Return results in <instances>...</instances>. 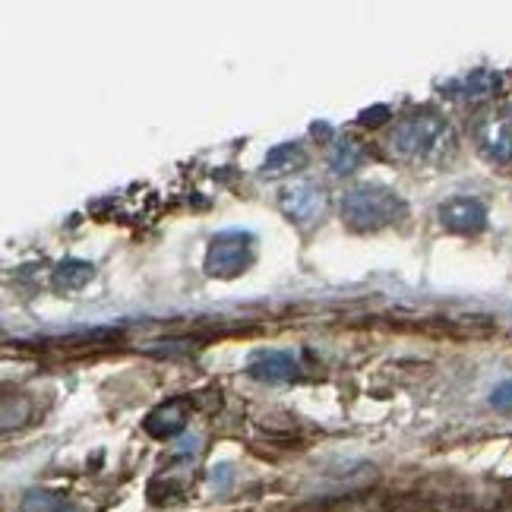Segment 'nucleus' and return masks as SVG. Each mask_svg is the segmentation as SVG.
Wrapping results in <instances>:
<instances>
[{
	"label": "nucleus",
	"mask_w": 512,
	"mask_h": 512,
	"mask_svg": "<svg viewBox=\"0 0 512 512\" xmlns=\"http://www.w3.org/2000/svg\"><path fill=\"white\" fill-rule=\"evenodd\" d=\"M187 418H190V399H171V402H162L159 408H152L143 427L155 440H171L187 427Z\"/></svg>",
	"instance_id": "7"
},
{
	"label": "nucleus",
	"mask_w": 512,
	"mask_h": 512,
	"mask_svg": "<svg viewBox=\"0 0 512 512\" xmlns=\"http://www.w3.org/2000/svg\"><path fill=\"white\" fill-rule=\"evenodd\" d=\"M231 481V465H215L212 468V487H225Z\"/></svg>",
	"instance_id": "15"
},
{
	"label": "nucleus",
	"mask_w": 512,
	"mask_h": 512,
	"mask_svg": "<svg viewBox=\"0 0 512 512\" xmlns=\"http://www.w3.org/2000/svg\"><path fill=\"white\" fill-rule=\"evenodd\" d=\"M452 127L433 111H418L408 114L392 127L389 133V149L392 155H399L405 162H430L452 146Z\"/></svg>",
	"instance_id": "2"
},
{
	"label": "nucleus",
	"mask_w": 512,
	"mask_h": 512,
	"mask_svg": "<svg viewBox=\"0 0 512 512\" xmlns=\"http://www.w3.org/2000/svg\"><path fill=\"white\" fill-rule=\"evenodd\" d=\"M92 275H95V266L89 260H76V256H70V260H61L54 266L51 272V288L54 291H80L92 282Z\"/></svg>",
	"instance_id": "11"
},
{
	"label": "nucleus",
	"mask_w": 512,
	"mask_h": 512,
	"mask_svg": "<svg viewBox=\"0 0 512 512\" xmlns=\"http://www.w3.org/2000/svg\"><path fill=\"white\" fill-rule=\"evenodd\" d=\"M408 215V203L399 190L383 184H358L342 196V222L351 231H383Z\"/></svg>",
	"instance_id": "1"
},
{
	"label": "nucleus",
	"mask_w": 512,
	"mask_h": 512,
	"mask_svg": "<svg viewBox=\"0 0 512 512\" xmlns=\"http://www.w3.org/2000/svg\"><path fill=\"white\" fill-rule=\"evenodd\" d=\"M440 225L452 234H478L487 228V206L475 196H452L440 206Z\"/></svg>",
	"instance_id": "6"
},
{
	"label": "nucleus",
	"mask_w": 512,
	"mask_h": 512,
	"mask_svg": "<svg viewBox=\"0 0 512 512\" xmlns=\"http://www.w3.org/2000/svg\"><path fill=\"white\" fill-rule=\"evenodd\" d=\"M326 206H329L326 190L313 181H294L279 193V209L285 212V219L301 228L317 225L326 215Z\"/></svg>",
	"instance_id": "4"
},
{
	"label": "nucleus",
	"mask_w": 512,
	"mask_h": 512,
	"mask_svg": "<svg viewBox=\"0 0 512 512\" xmlns=\"http://www.w3.org/2000/svg\"><path fill=\"white\" fill-rule=\"evenodd\" d=\"M361 162H364V146L358 140H351V136H342V140L332 143V149H329V171L336 174V177L351 174Z\"/></svg>",
	"instance_id": "12"
},
{
	"label": "nucleus",
	"mask_w": 512,
	"mask_h": 512,
	"mask_svg": "<svg viewBox=\"0 0 512 512\" xmlns=\"http://www.w3.org/2000/svg\"><path fill=\"white\" fill-rule=\"evenodd\" d=\"M19 512H73L67 506V500L61 494H54V490H45V487H35L23 497L19 503Z\"/></svg>",
	"instance_id": "13"
},
{
	"label": "nucleus",
	"mask_w": 512,
	"mask_h": 512,
	"mask_svg": "<svg viewBox=\"0 0 512 512\" xmlns=\"http://www.w3.org/2000/svg\"><path fill=\"white\" fill-rule=\"evenodd\" d=\"M307 165V152L301 143H282V146H272L263 159V168L260 174L275 181V177H285V174H294Z\"/></svg>",
	"instance_id": "10"
},
{
	"label": "nucleus",
	"mask_w": 512,
	"mask_h": 512,
	"mask_svg": "<svg viewBox=\"0 0 512 512\" xmlns=\"http://www.w3.org/2000/svg\"><path fill=\"white\" fill-rule=\"evenodd\" d=\"M298 358L291 351L282 348H263V351H253L250 361H247V377L256 383H288L298 377Z\"/></svg>",
	"instance_id": "5"
},
{
	"label": "nucleus",
	"mask_w": 512,
	"mask_h": 512,
	"mask_svg": "<svg viewBox=\"0 0 512 512\" xmlns=\"http://www.w3.org/2000/svg\"><path fill=\"white\" fill-rule=\"evenodd\" d=\"M503 86V76L497 70H471L459 80H452L446 89L452 98H459V102H481V98H490L497 95Z\"/></svg>",
	"instance_id": "9"
},
{
	"label": "nucleus",
	"mask_w": 512,
	"mask_h": 512,
	"mask_svg": "<svg viewBox=\"0 0 512 512\" xmlns=\"http://www.w3.org/2000/svg\"><path fill=\"white\" fill-rule=\"evenodd\" d=\"M478 143L487 159L503 162V165L512 162V117H506V114L487 117L478 130Z\"/></svg>",
	"instance_id": "8"
},
{
	"label": "nucleus",
	"mask_w": 512,
	"mask_h": 512,
	"mask_svg": "<svg viewBox=\"0 0 512 512\" xmlns=\"http://www.w3.org/2000/svg\"><path fill=\"white\" fill-rule=\"evenodd\" d=\"M490 405H494L497 411H512V380L500 383L494 392H490Z\"/></svg>",
	"instance_id": "14"
},
{
	"label": "nucleus",
	"mask_w": 512,
	"mask_h": 512,
	"mask_svg": "<svg viewBox=\"0 0 512 512\" xmlns=\"http://www.w3.org/2000/svg\"><path fill=\"white\" fill-rule=\"evenodd\" d=\"M253 250L256 238L250 231H219L206 247V275H212V279H234V275H241L253 263Z\"/></svg>",
	"instance_id": "3"
}]
</instances>
